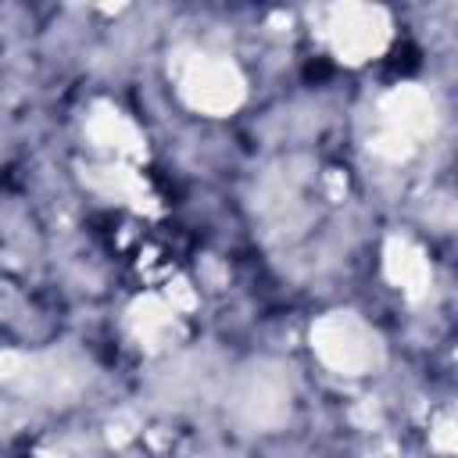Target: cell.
Returning a JSON list of instances; mask_svg holds the SVG:
<instances>
[{"label":"cell","mask_w":458,"mask_h":458,"mask_svg":"<svg viewBox=\"0 0 458 458\" xmlns=\"http://www.w3.org/2000/svg\"><path fill=\"white\" fill-rule=\"evenodd\" d=\"M182 93L190 97L193 107L204 111H225L240 100V79L229 64L218 61H193V68L182 75Z\"/></svg>","instance_id":"6da1fadb"},{"label":"cell","mask_w":458,"mask_h":458,"mask_svg":"<svg viewBox=\"0 0 458 458\" xmlns=\"http://www.w3.org/2000/svg\"><path fill=\"white\" fill-rule=\"evenodd\" d=\"M333 43L340 54H347L351 61L358 57H369L383 47L386 39V29H383V18L379 11H365V7H347V11H336V21H333Z\"/></svg>","instance_id":"7a4b0ae2"},{"label":"cell","mask_w":458,"mask_h":458,"mask_svg":"<svg viewBox=\"0 0 458 458\" xmlns=\"http://www.w3.org/2000/svg\"><path fill=\"white\" fill-rule=\"evenodd\" d=\"M318 351H322V358L329 365L347 369V372H358L369 361V354H372L369 351V336L351 318H329V322H322V329H318Z\"/></svg>","instance_id":"3957f363"}]
</instances>
